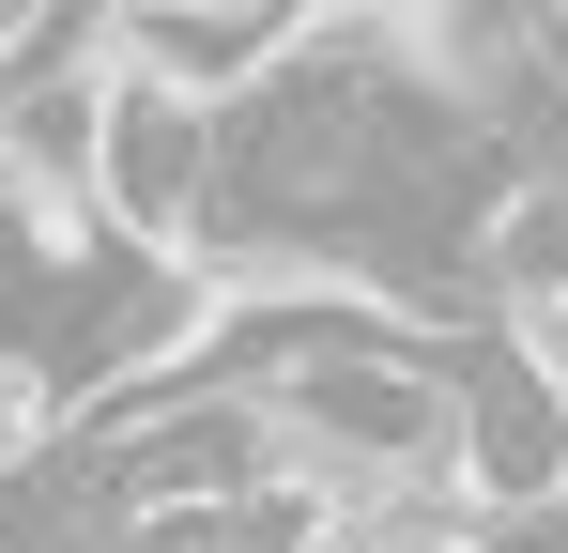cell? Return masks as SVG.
I'll return each mask as SVG.
<instances>
[{
	"instance_id": "obj_1",
	"label": "cell",
	"mask_w": 568,
	"mask_h": 553,
	"mask_svg": "<svg viewBox=\"0 0 568 553\" xmlns=\"http://www.w3.org/2000/svg\"><path fill=\"white\" fill-rule=\"evenodd\" d=\"M200 200H215V108L170 92V78H139V62H108L93 78V215L123 231V247L185 262Z\"/></svg>"
},
{
	"instance_id": "obj_3",
	"label": "cell",
	"mask_w": 568,
	"mask_h": 553,
	"mask_svg": "<svg viewBox=\"0 0 568 553\" xmlns=\"http://www.w3.org/2000/svg\"><path fill=\"white\" fill-rule=\"evenodd\" d=\"M491 339H507V369L568 415V276H507V292H491Z\"/></svg>"
},
{
	"instance_id": "obj_2",
	"label": "cell",
	"mask_w": 568,
	"mask_h": 553,
	"mask_svg": "<svg viewBox=\"0 0 568 553\" xmlns=\"http://www.w3.org/2000/svg\"><path fill=\"white\" fill-rule=\"evenodd\" d=\"M323 16H338V0H123V16H108V62L200 92V108H246Z\"/></svg>"
},
{
	"instance_id": "obj_4",
	"label": "cell",
	"mask_w": 568,
	"mask_h": 553,
	"mask_svg": "<svg viewBox=\"0 0 568 553\" xmlns=\"http://www.w3.org/2000/svg\"><path fill=\"white\" fill-rule=\"evenodd\" d=\"M93 16H123V0H93Z\"/></svg>"
}]
</instances>
